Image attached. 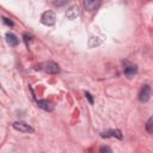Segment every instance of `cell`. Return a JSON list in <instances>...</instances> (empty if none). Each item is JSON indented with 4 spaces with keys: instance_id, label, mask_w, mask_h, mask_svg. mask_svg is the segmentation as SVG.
Listing matches in <instances>:
<instances>
[{
    "instance_id": "6da1fadb",
    "label": "cell",
    "mask_w": 153,
    "mask_h": 153,
    "mask_svg": "<svg viewBox=\"0 0 153 153\" xmlns=\"http://www.w3.org/2000/svg\"><path fill=\"white\" fill-rule=\"evenodd\" d=\"M41 71H43L44 73L48 74H57L60 73V67L57 63L53 62V61H44L42 63H39V66H37Z\"/></svg>"
},
{
    "instance_id": "7a4b0ae2",
    "label": "cell",
    "mask_w": 153,
    "mask_h": 153,
    "mask_svg": "<svg viewBox=\"0 0 153 153\" xmlns=\"http://www.w3.org/2000/svg\"><path fill=\"white\" fill-rule=\"evenodd\" d=\"M55 20H56V17H55L54 12H51V11H45L41 16V23L47 26H53L55 24Z\"/></svg>"
},
{
    "instance_id": "3957f363",
    "label": "cell",
    "mask_w": 153,
    "mask_h": 153,
    "mask_svg": "<svg viewBox=\"0 0 153 153\" xmlns=\"http://www.w3.org/2000/svg\"><path fill=\"white\" fill-rule=\"evenodd\" d=\"M12 126H13V128H14L16 130H18V131H22V133H33V128L30 127V126H29L27 123H25V122L17 121V122H14Z\"/></svg>"
},
{
    "instance_id": "277c9868",
    "label": "cell",
    "mask_w": 153,
    "mask_h": 153,
    "mask_svg": "<svg viewBox=\"0 0 153 153\" xmlns=\"http://www.w3.org/2000/svg\"><path fill=\"white\" fill-rule=\"evenodd\" d=\"M151 98V87L148 85H143V87L139 92V100L142 103L148 102Z\"/></svg>"
},
{
    "instance_id": "5b68a950",
    "label": "cell",
    "mask_w": 153,
    "mask_h": 153,
    "mask_svg": "<svg viewBox=\"0 0 153 153\" xmlns=\"http://www.w3.org/2000/svg\"><path fill=\"white\" fill-rule=\"evenodd\" d=\"M100 4H102V0H84V7L90 12L98 10Z\"/></svg>"
},
{
    "instance_id": "8992f818",
    "label": "cell",
    "mask_w": 153,
    "mask_h": 153,
    "mask_svg": "<svg viewBox=\"0 0 153 153\" xmlns=\"http://www.w3.org/2000/svg\"><path fill=\"white\" fill-rule=\"evenodd\" d=\"M79 14H80V12H79V7H78L76 5L71 6V7L67 10V12H66V17H67L68 19H71V20H73V19H75L76 17H79Z\"/></svg>"
},
{
    "instance_id": "52a82bcc",
    "label": "cell",
    "mask_w": 153,
    "mask_h": 153,
    "mask_svg": "<svg viewBox=\"0 0 153 153\" xmlns=\"http://www.w3.org/2000/svg\"><path fill=\"white\" fill-rule=\"evenodd\" d=\"M102 137H117V139H122V133L117 129H111V130H108V131H104L100 134Z\"/></svg>"
},
{
    "instance_id": "ba28073f",
    "label": "cell",
    "mask_w": 153,
    "mask_h": 153,
    "mask_svg": "<svg viewBox=\"0 0 153 153\" xmlns=\"http://www.w3.org/2000/svg\"><path fill=\"white\" fill-rule=\"evenodd\" d=\"M37 105L41 109L45 110V111H53L54 110V105L50 102H48L47 99H39V100H37Z\"/></svg>"
},
{
    "instance_id": "9c48e42d",
    "label": "cell",
    "mask_w": 153,
    "mask_h": 153,
    "mask_svg": "<svg viewBox=\"0 0 153 153\" xmlns=\"http://www.w3.org/2000/svg\"><path fill=\"white\" fill-rule=\"evenodd\" d=\"M137 72V67L135 65H127L124 67V75L128 78H133Z\"/></svg>"
},
{
    "instance_id": "30bf717a",
    "label": "cell",
    "mask_w": 153,
    "mask_h": 153,
    "mask_svg": "<svg viewBox=\"0 0 153 153\" xmlns=\"http://www.w3.org/2000/svg\"><path fill=\"white\" fill-rule=\"evenodd\" d=\"M6 41H7V43L11 47H16V45L19 44V38L14 33H11V32H7L6 33Z\"/></svg>"
},
{
    "instance_id": "8fae6325",
    "label": "cell",
    "mask_w": 153,
    "mask_h": 153,
    "mask_svg": "<svg viewBox=\"0 0 153 153\" xmlns=\"http://www.w3.org/2000/svg\"><path fill=\"white\" fill-rule=\"evenodd\" d=\"M67 1H68V0H49V2H50L51 5H54V6H56V7H61V6L66 5Z\"/></svg>"
},
{
    "instance_id": "7c38bea8",
    "label": "cell",
    "mask_w": 153,
    "mask_h": 153,
    "mask_svg": "<svg viewBox=\"0 0 153 153\" xmlns=\"http://www.w3.org/2000/svg\"><path fill=\"white\" fill-rule=\"evenodd\" d=\"M146 130L151 134H153V117L148 120V122L146 123Z\"/></svg>"
},
{
    "instance_id": "4fadbf2b",
    "label": "cell",
    "mask_w": 153,
    "mask_h": 153,
    "mask_svg": "<svg viewBox=\"0 0 153 153\" xmlns=\"http://www.w3.org/2000/svg\"><path fill=\"white\" fill-rule=\"evenodd\" d=\"M2 22H4V24H6L7 26H13V22L11 20V19H8V18H2Z\"/></svg>"
},
{
    "instance_id": "5bb4252c",
    "label": "cell",
    "mask_w": 153,
    "mask_h": 153,
    "mask_svg": "<svg viewBox=\"0 0 153 153\" xmlns=\"http://www.w3.org/2000/svg\"><path fill=\"white\" fill-rule=\"evenodd\" d=\"M85 96H86V98L88 99V102H90L91 104H93V98H92L91 93H88V92H85Z\"/></svg>"
},
{
    "instance_id": "9a60e30c",
    "label": "cell",
    "mask_w": 153,
    "mask_h": 153,
    "mask_svg": "<svg viewBox=\"0 0 153 153\" xmlns=\"http://www.w3.org/2000/svg\"><path fill=\"white\" fill-rule=\"evenodd\" d=\"M100 152H112V151H111V148H110V147L104 146V147H102V148H100Z\"/></svg>"
}]
</instances>
